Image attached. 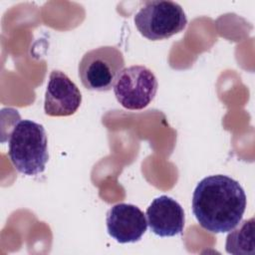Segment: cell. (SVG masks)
Listing matches in <instances>:
<instances>
[{"label":"cell","instance_id":"ba28073f","mask_svg":"<svg viewBox=\"0 0 255 255\" xmlns=\"http://www.w3.org/2000/svg\"><path fill=\"white\" fill-rule=\"evenodd\" d=\"M146 219L150 231L160 237H171L182 233L184 211L181 205L167 195L153 199L146 209Z\"/></svg>","mask_w":255,"mask_h":255},{"label":"cell","instance_id":"6da1fadb","mask_svg":"<svg viewBox=\"0 0 255 255\" xmlns=\"http://www.w3.org/2000/svg\"><path fill=\"white\" fill-rule=\"evenodd\" d=\"M246 195L239 182L216 174L204 177L192 195V212L200 226L212 233L233 230L242 220Z\"/></svg>","mask_w":255,"mask_h":255},{"label":"cell","instance_id":"277c9868","mask_svg":"<svg viewBox=\"0 0 255 255\" xmlns=\"http://www.w3.org/2000/svg\"><path fill=\"white\" fill-rule=\"evenodd\" d=\"M125 66L123 53L113 46H102L88 51L78 67L83 86L92 91H110Z\"/></svg>","mask_w":255,"mask_h":255},{"label":"cell","instance_id":"52a82bcc","mask_svg":"<svg viewBox=\"0 0 255 255\" xmlns=\"http://www.w3.org/2000/svg\"><path fill=\"white\" fill-rule=\"evenodd\" d=\"M107 230L120 243H131L141 239L147 228L143 212L135 205L118 203L107 213Z\"/></svg>","mask_w":255,"mask_h":255},{"label":"cell","instance_id":"7a4b0ae2","mask_svg":"<svg viewBox=\"0 0 255 255\" xmlns=\"http://www.w3.org/2000/svg\"><path fill=\"white\" fill-rule=\"evenodd\" d=\"M8 155L19 172L25 175L42 173L49 159L44 127L30 120L19 121L9 135Z\"/></svg>","mask_w":255,"mask_h":255},{"label":"cell","instance_id":"9c48e42d","mask_svg":"<svg viewBox=\"0 0 255 255\" xmlns=\"http://www.w3.org/2000/svg\"><path fill=\"white\" fill-rule=\"evenodd\" d=\"M225 250L233 255H253L255 253L253 217L244 220L237 229L227 235Z\"/></svg>","mask_w":255,"mask_h":255},{"label":"cell","instance_id":"8992f818","mask_svg":"<svg viewBox=\"0 0 255 255\" xmlns=\"http://www.w3.org/2000/svg\"><path fill=\"white\" fill-rule=\"evenodd\" d=\"M81 103L82 95L76 84L64 72L52 71L45 93V114L50 117L72 116Z\"/></svg>","mask_w":255,"mask_h":255},{"label":"cell","instance_id":"3957f363","mask_svg":"<svg viewBox=\"0 0 255 255\" xmlns=\"http://www.w3.org/2000/svg\"><path fill=\"white\" fill-rule=\"evenodd\" d=\"M133 21L138 32L151 41L170 38L182 32L187 25L185 13L179 4L162 0L144 2Z\"/></svg>","mask_w":255,"mask_h":255},{"label":"cell","instance_id":"5b68a950","mask_svg":"<svg viewBox=\"0 0 255 255\" xmlns=\"http://www.w3.org/2000/svg\"><path fill=\"white\" fill-rule=\"evenodd\" d=\"M157 80L146 67L134 65L123 69L114 85L118 102L128 110H142L154 99Z\"/></svg>","mask_w":255,"mask_h":255}]
</instances>
